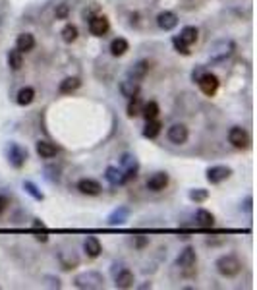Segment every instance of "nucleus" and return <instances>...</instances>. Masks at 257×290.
<instances>
[{"label":"nucleus","instance_id":"1a4fd4ad","mask_svg":"<svg viewBox=\"0 0 257 290\" xmlns=\"http://www.w3.org/2000/svg\"><path fill=\"white\" fill-rule=\"evenodd\" d=\"M120 168L124 170L126 182H129V180H133V178L137 176V172H139V161L135 159V155L124 153V155L120 157Z\"/></svg>","mask_w":257,"mask_h":290},{"label":"nucleus","instance_id":"412c9836","mask_svg":"<svg viewBox=\"0 0 257 290\" xmlns=\"http://www.w3.org/2000/svg\"><path fill=\"white\" fill-rule=\"evenodd\" d=\"M16 49L20 53H31L35 49V37L31 33H20L16 39Z\"/></svg>","mask_w":257,"mask_h":290},{"label":"nucleus","instance_id":"a211bd4d","mask_svg":"<svg viewBox=\"0 0 257 290\" xmlns=\"http://www.w3.org/2000/svg\"><path fill=\"white\" fill-rule=\"evenodd\" d=\"M77 190L83 193V195H99L103 192V186L97 182L95 178H81L77 182Z\"/></svg>","mask_w":257,"mask_h":290},{"label":"nucleus","instance_id":"f3484780","mask_svg":"<svg viewBox=\"0 0 257 290\" xmlns=\"http://www.w3.org/2000/svg\"><path fill=\"white\" fill-rule=\"evenodd\" d=\"M83 252H85V256L91 259H95L101 256V252H103V244H101V240L97 238V236H87L85 240H83Z\"/></svg>","mask_w":257,"mask_h":290},{"label":"nucleus","instance_id":"393cba45","mask_svg":"<svg viewBox=\"0 0 257 290\" xmlns=\"http://www.w3.org/2000/svg\"><path fill=\"white\" fill-rule=\"evenodd\" d=\"M159 114H161V108H159V103H157V101H147V103H143V106H141V116H143L145 120L159 118Z\"/></svg>","mask_w":257,"mask_h":290},{"label":"nucleus","instance_id":"58836bf2","mask_svg":"<svg viewBox=\"0 0 257 290\" xmlns=\"http://www.w3.org/2000/svg\"><path fill=\"white\" fill-rule=\"evenodd\" d=\"M56 18H62V20L68 18V6H66V4H62V6L56 10Z\"/></svg>","mask_w":257,"mask_h":290},{"label":"nucleus","instance_id":"39448f33","mask_svg":"<svg viewBox=\"0 0 257 290\" xmlns=\"http://www.w3.org/2000/svg\"><path fill=\"white\" fill-rule=\"evenodd\" d=\"M195 263H197V254H195V250H193L192 246L184 248V250L180 252V256L176 258V265L184 271V275H186V277H192L193 275Z\"/></svg>","mask_w":257,"mask_h":290},{"label":"nucleus","instance_id":"5701e85b","mask_svg":"<svg viewBox=\"0 0 257 290\" xmlns=\"http://www.w3.org/2000/svg\"><path fill=\"white\" fill-rule=\"evenodd\" d=\"M184 45H188V47H192V45H195L197 43V39H199V31H197V27L195 26H186L182 31H180V35H176Z\"/></svg>","mask_w":257,"mask_h":290},{"label":"nucleus","instance_id":"7c9ffc66","mask_svg":"<svg viewBox=\"0 0 257 290\" xmlns=\"http://www.w3.org/2000/svg\"><path fill=\"white\" fill-rule=\"evenodd\" d=\"M141 106H143V101L139 97H131L128 103V108H126V114L129 118H135V116H141Z\"/></svg>","mask_w":257,"mask_h":290},{"label":"nucleus","instance_id":"37998d69","mask_svg":"<svg viewBox=\"0 0 257 290\" xmlns=\"http://www.w3.org/2000/svg\"><path fill=\"white\" fill-rule=\"evenodd\" d=\"M145 244H147V238H139V240H137V246H139V248L145 246Z\"/></svg>","mask_w":257,"mask_h":290},{"label":"nucleus","instance_id":"b1692460","mask_svg":"<svg viewBox=\"0 0 257 290\" xmlns=\"http://www.w3.org/2000/svg\"><path fill=\"white\" fill-rule=\"evenodd\" d=\"M195 225L199 228H211L215 225V215L211 211H207V209H199L195 213Z\"/></svg>","mask_w":257,"mask_h":290},{"label":"nucleus","instance_id":"6e6552de","mask_svg":"<svg viewBox=\"0 0 257 290\" xmlns=\"http://www.w3.org/2000/svg\"><path fill=\"white\" fill-rule=\"evenodd\" d=\"M197 85H199V89H201V93L207 97H213L217 91H219V85H221V81H219V78L215 76V74H211V72H205L201 78H199V81H197Z\"/></svg>","mask_w":257,"mask_h":290},{"label":"nucleus","instance_id":"a878e982","mask_svg":"<svg viewBox=\"0 0 257 290\" xmlns=\"http://www.w3.org/2000/svg\"><path fill=\"white\" fill-rule=\"evenodd\" d=\"M120 93L126 97V99H131V97H135L139 93V81H135V79H129L126 78L124 81H120Z\"/></svg>","mask_w":257,"mask_h":290},{"label":"nucleus","instance_id":"2f4dec72","mask_svg":"<svg viewBox=\"0 0 257 290\" xmlns=\"http://www.w3.org/2000/svg\"><path fill=\"white\" fill-rule=\"evenodd\" d=\"M24 192L27 193V195H31L35 201H43L45 199V193L39 190V186L35 184V182H31V180H26L24 182Z\"/></svg>","mask_w":257,"mask_h":290},{"label":"nucleus","instance_id":"aec40b11","mask_svg":"<svg viewBox=\"0 0 257 290\" xmlns=\"http://www.w3.org/2000/svg\"><path fill=\"white\" fill-rule=\"evenodd\" d=\"M149 62L147 60H139V62H135V64L131 66L128 70V78L129 79H135V81H141L147 74H149Z\"/></svg>","mask_w":257,"mask_h":290},{"label":"nucleus","instance_id":"f8f14e48","mask_svg":"<svg viewBox=\"0 0 257 290\" xmlns=\"http://www.w3.org/2000/svg\"><path fill=\"white\" fill-rule=\"evenodd\" d=\"M110 29V22L106 16H95L89 20V33L95 37H104Z\"/></svg>","mask_w":257,"mask_h":290},{"label":"nucleus","instance_id":"bb28decb","mask_svg":"<svg viewBox=\"0 0 257 290\" xmlns=\"http://www.w3.org/2000/svg\"><path fill=\"white\" fill-rule=\"evenodd\" d=\"M33 101H35V89L29 87V85L22 87V89L18 91V95H16V103H18L20 106H27V105H31Z\"/></svg>","mask_w":257,"mask_h":290},{"label":"nucleus","instance_id":"a19ab883","mask_svg":"<svg viewBox=\"0 0 257 290\" xmlns=\"http://www.w3.org/2000/svg\"><path fill=\"white\" fill-rule=\"evenodd\" d=\"M244 209H246V211H252V195H248V197H246V203H244Z\"/></svg>","mask_w":257,"mask_h":290},{"label":"nucleus","instance_id":"9b49d317","mask_svg":"<svg viewBox=\"0 0 257 290\" xmlns=\"http://www.w3.org/2000/svg\"><path fill=\"white\" fill-rule=\"evenodd\" d=\"M35 151H37V155L41 157V159H52V157H56L58 155V145L56 143H52V141H47V139H39L37 143H35Z\"/></svg>","mask_w":257,"mask_h":290},{"label":"nucleus","instance_id":"f03ea898","mask_svg":"<svg viewBox=\"0 0 257 290\" xmlns=\"http://www.w3.org/2000/svg\"><path fill=\"white\" fill-rule=\"evenodd\" d=\"M74 287L79 290L104 289V277L99 271H83L74 277Z\"/></svg>","mask_w":257,"mask_h":290},{"label":"nucleus","instance_id":"cd10ccee","mask_svg":"<svg viewBox=\"0 0 257 290\" xmlns=\"http://www.w3.org/2000/svg\"><path fill=\"white\" fill-rule=\"evenodd\" d=\"M6 60H8L10 70L18 72V70H22V66H24V53H20L18 49H12V51H8Z\"/></svg>","mask_w":257,"mask_h":290},{"label":"nucleus","instance_id":"4468645a","mask_svg":"<svg viewBox=\"0 0 257 290\" xmlns=\"http://www.w3.org/2000/svg\"><path fill=\"white\" fill-rule=\"evenodd\" d=\"M168 174L164 170H159V172H153L147 180V190L149 192H162L166 186H168Z\"/></svg>","mask_w":257,"mask_h":290},{"label":"nucleus","instance_id":"79ce46f5","mask_svg":"<svg viewBox=\"0 0 257 290\" xmlns=\"http://www.w3.org/2000/svg\"><path fill=\"white\" fill-rule=\"evenodd\" d=\"M122 267H124L122 263H112V277H114V275H116V273H118Z\"/></svg>","mask_w":257,"mask_h":290},{"label":"nucleus","instance_id":"0eeeda50","mask_svg":"<svg viewBox=\"0 0 257 290\" xmlns=\"http://www.w3.org/2000/svg\"><path fill=\"white\" fill-rule=\"evenodd\" d=\"M230 176H232V168L226 164H213L205 172V178L209 184H221V182L228 180Z\"/></svg>","mask_w":257,"mask_h":290},{"label":"nucleus","instance_id":"4c0bfd02","mask_svg":"<svg viewBox=\"0 0 257 290\" xmlns=\"http://www.w3.org/2000/svg\"><path fill=\"white\" fill-rule=\"evenodd\" d=\"M45 281H49V283H47V287H51V289H62V283H60V279H58V277H51V275H47V277H45Z\"/></svg>","mask_w":257,"mask_h":290},{"label":"nucleus","instance_id":"4be33fe9","mask_svg":"<svg viewBox=\"0 0 257 290\" xmlns=\"http://www.w3.org/2000/svg\"><path fill=\"white\" fill-rule=\"evenodd\" d=\"M128 49H129V43L124 37L112 39V41H110V47H108V51H110L112 56H124V54L128 53Z\"/></svg>","mask_w":257,"mask_h":290},{"label":"nucleus","instance_id":"7ed1b4c3","mask_svg":"<svg viewBox=\"0 0 257 290\" xmlns=\"http://www.w3.org/2000/svg\"><path fill=\"white\" fill-rule=\"evenodd\" d=\"M215 267H217V271L223 277L230 279V277H236L242 271V261H240V258H236L234 254H226V256H221L215 261Z\"/></svg>","mask_w":257,"mask_h":290},{"label":"nucleus","instance_id":"72a5a7b5","mask_svg":"<svg viewBox=\"0 0 257 290\" xmlns=\"http://www.w3.org/2000/svg\"><path fill=\"white\" fill-rule=\"evenodd\" d=\"M188 197H190V201H193V203H203V201L209 199V190H205V188H193V190L188 192Z\"/></svg>","mask_w":257,"mask_h":290},{"label":"nucleus","instance_id":"c9c22d12","mask_svg":"<svg viewBox=\"0 0 257 290\" xmlns=\"http://www.w3.org/2000/svg\"><path fill=\"white\" fill-rule=\"evenodd\" d=\"M172 47H174V51H176V53H180V54H184V56H190V54H192L190 47H188V45H184V43H182L176 35L172 37Z\"/></svg>","mask_w":257,"mask_h":290},{"label":"nucleus","instance_id":"473e14b6","mask_svg":"<svg viewBox=\"0 0 257 290\" xmlns=\"http://www.w3.org/2000/svg\"><path fill=\"white\" fill-rule=\"evenodd\" d=\"M60 35H62V41L64 43H74L77 39L79 31H77V27L74 24H66L64 27H62V31H60Z\"/></svg>","mask_w":257,"mask_h":290},{"label":"nucleus","instance_id":"ea45409f","mask_svg":"<svg viewBox=\"0 0 257 290\" xmlns=\"http://www.w3.org/2000/svg\"><path fill=\"white\" fill-rule=\"evenodd\" d=\"M8 203H10L8 197H6V195H0V215H2V211L8 207Z\"/></svg>","mask_w":257,"mask_h":290},{"label":"nucleus","instance_id":"dca6fc26","mask_svg":"<svg viewBox=\"0 0 257 290\" xmlns=\"http://www.w3.org/2000/svg\"><path fill=\"white\" fill-rule=\"evenodd\" d=\"M128 219H129V207L120 205V207H116V209L106 217V223H108V226H120V225H124Z\"/></svg>","mask_w":257,"mask_h":290},{"label":"nucleus","instance_id":"c03bdc74","mask_svg":"<svg viewBox=\"0 0 257 290\" xmlns=\"http://www.w3.org/2000/svg\"><path fill=\"white\" fill-rule=\"evenodd\" d=\"M139 289H143V290H145V289H151V283H145V285H141Z\"/></svg>","mask_w":257,"mask_h":290},{"label":"nucleus","instance_id":"ddd939ff","mask_svg":"<svg viewBox=\"0 0 257 290\" xmlns=\"http://www.w3.org/2000/svg\"><path fill=\"white\" fill-rule=\"evenodd\" d=\"M133 285H135V277H133V273L126 269V267H122L116 275H114V287L120 290H128V289H133Z\"/></svg>","mask_w":257,"mask_h":290},{"label":"nucleus","instance_id":"6ab92c4d","mask_svg":"<svg viewBox=\"0 0 257 290\" xmlns=\"http://www.w3.org/2000/svg\"><path fill=\"white\" fill-rule=\"evenodd\" d=\"M104 178L110 186H122L126 184V176H124V170L118 168V166H108L104 170Z\"/></svg>","mask_w":257,"mask_h":290},{"label":"nucleus","instance_id":"e433bc0d","mask_svg":"<svg viewBox=\"0 0 257 290\" xmlns=\"http://www.w3.org/2000/svg\"><path fill=\"white\" fill-rule=\"evenodd\" d=\"M205 72H207V68H205V66H201V64L195 66V68L192 70V81L193 83H197V81H199V78H201Z\"/></svg>","mask_w":257,"mask_h":290},{"label":"nucleus","instance_id":"9d476101","mask_svg":"<svg viewBox=\"0 0 257 290\" xmlns=\"http://www.w3.org/2000/svg\"><path fill=\"white\" fill-rule=\"evenodd\" d=\"M166 137H168V141L170 143H174V145H184L186 141H188V137H190V132L186 128V124H172L168 132H166Z\"/></svg>","mask_w":257,"mask_h":290},{"label":"nucleus","instance_id":"c85d7f7f","mask_svg":"<svg viewBox=\"0 0 257 290\" xmlns=\"http://www.w3.org/2000/svg\"><path fill=\"white\" fill-rule=\"evenodd\" d=\"M79 87H81V79H79V78H66V79L60 81L58 91H60V93H64V95H68V93L77 91Z\"/></svg>","mask_w":257,"mask_h":290},{"label":"nucleus","instance_id":"f704fd0d","mask_svg":"<svg viewBox=\"0 0 257 290\" xmlns=\"http://www.w3.org/2000/svg\"><path fill=\"white\" fill-rule=\"evenodd\" d=\"M60 172H62V168H60V166L51 164V166H47V168H45V178H47L49 182H58V180H60Z\"/></svg>","mask_w":257,"mask_h":290},{"label":"nucleus","instance_id":"423d86ee","mask_svg":"<svg viewBox=\"0 0 257 290\" xmlns=\"http://www.w3.org/2000/svg\"><path fill=\"white\" fill-rule=\"evenodd\" d=\"M228 141H230L232 147H236V149H248L250 143H252L248 130L242 128V126H232V128L228 130Z\"/></svg>","mask_w":257,"mask_h":290},{"label":"nucleus","instance_id":"2eb2a0df","mask_svg":"<svg viewBox=\"0 0 257 290\" xmlns=\"http://www.w3.org/2000/svg\"><path fill=\"white\" fill-rule=\"evenodd\" d=\"M157 26L161 27L162 31H172L178 26V16L170 10H164L157 16Z\"/></svg>","mask_w":257,"mask_h":290},{"label":"nucleus","instance_id":"c756f323","mask_svg":"<svg viewBox=\"0 0 257 290\" xmlns=\"http://www.w3.org/2000/svg\"><path fill=\"white\" fill-rule=\"evenodd\" d=\"M161 130H162V122L159 120V118L147 120L145 128H143V137H147V139H153V137H157V135L161 133Z\"/></svg>","mask_w":257,"mask_h":290},{"label":"nucleus","instance_id":"f257e3e1","mask_svg":"<svg viewBox=\"0 0 257 290\" xmlns=\"http://www.w3.org/2000/svg\"><path fill=\"white\" fill-rule=\"evenodd\" d=\"M234 51H236V43L232 39H219L209 47V62L221 64L234 54Z\"/></svg>","mask_w":257,"mask_h":290},{"label":"nucleus","instance_id":"20e7f679","mask_svg":"<svg viewBox=\"0 0 257 290\" xmlns=\"http://www.w3.org/2000/svg\"><path fill=\"white\" fill-rule=\"evenodd\" d=\"M4 153H6L8 162H10L14 168H22V166L27 162V157H29L27 149H26L24 145H20L18 141H8Z\"/></svg>","mask_w":257,"mask_h":290}]
</instances>
